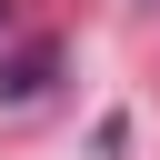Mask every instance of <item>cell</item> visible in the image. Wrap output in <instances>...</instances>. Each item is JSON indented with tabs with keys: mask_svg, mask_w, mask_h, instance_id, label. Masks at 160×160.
Instances as JSON below:
<instances>
[{
	"mask_svg": "<svg viewBox=\"0 0 160 160\" xmlns=\"http://www.w3.org/2000/svg\"><path fill=\"white\" fill-rule=\"evenodd\" d=\"M50 80H60V40H30L20 60H0V100H40Z\"/></svg>",
	"mask_w": 160,
	"mask_h": 160,
	"instance_id": "6da1fadb",
	"label": "cell"
},
{
	"mask_svg": "<svg viewBox=\"0 0 160 160\" xmlns=\"http://www.w3.org/2000/svg\"><path fill=\"white\" fill-rule=\"evenodd\" d=\"M0 30H10V0H0Z\"/></svg>",
	"mask_w": 160,
	"mask_h": 160,
	"instance_id": "7a4b0ae2",
	"label": "cell"
}]
</instances>
